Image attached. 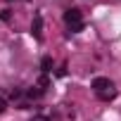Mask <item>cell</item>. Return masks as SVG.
I'll return each instance as SVG.
<instances>
[{
	"instance_id": "cell-6",
	"label": "cell",
	"mask_w": 121,
	"mask_h": 121,
	"mask_svg": "<svg viewBox=\"0 0 121 121\" xmlns=\"http://www.w3.org/2000/svg\"><path fill=\"white\" fill-rule=\"evenodd\" d=\"M31 121H48L45 116H36V119H31Z\"/></svg>"
},
{
	"instance_id": "cell-4",
	"label": "cell",
	"mask_w": 121,
	"mask_h": 121,
	"mask_svg": "<svg viewBox=\"0 0 121 121\" xmlns=\"http://www.w3.org/2000/svg\"><path fill=\"white\" fill-rule=\"evenodd\" d=\"M50 67H52V59L45 57V59H43V71H50Z\"/></svg>"
},
{
	"instance_id": "cell-5",
	"label": "cell",
	"mask_w": 121,
	"mask_h": 121,
	"mask_svg": "<svg viewBox=\"0 0 121 121\" xmlns=\"http://www.w3.org/2000/svg\"><path fill=\"white\" fill-rule=\"evenodd\" d=\"M5 107H7V102H5L3 97H0V114H3V112H5Z\"/></svg>"
},
{
	"instance_id": "cell-2",
	"label": "cell",
	"mask_w": 121,
	"mask_h": 121,
	"mask_svg": "<svg viewBox=\"0 0 121 121\" xmlns=\"http://www.w3.org/2000/svg\"><path fill=\"white\" fill-rule=\"evenodd\" d=\"M64 24L71 29V33H78L83 29V14H81V10L78 7H69L64 12Z\"/></svg>"
},
{
	"instance_id": "cell-1",
	"label": "cell",
	"mask_w": 121,
	"mask_h": 121,
	"mask_svg": "<svg viewBox=\"0 0 121 121\" xmlns=\"http://www.w3.org/2000/svg\"><path fill=\"white\" fill-rule=\"evenodd\" d=\"M93 93H95L102 102H109V100H114V97H116V86H114V81H109V78L100 76V78H95V81H93Z\"/></svg>"
},
{
	"instance_id": "cell-3",
	"label": "cell",
	"mask_w": 121,
	"mask_h": 121,
	"mask_svg": "<svg viewBox=\"0 0 121 121\" xmlns=\"http://www.w3.org/2000/svg\"><path fill=\"white\" fill-rule=\"evenodd\" d=\"M31 33L36 36V40H40V38H43V17H40V14H36V17H33V24H31Z\"/></svg>"
}]
</instances>
